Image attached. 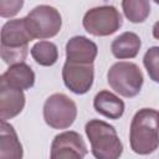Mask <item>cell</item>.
Here are the masks:
<instances>
[{
	"instance_id": "12",
	"label": "cell",
	"mask_w": 159,
	"mask_h": 159,
	"mask_svg": "<svg viewBox=\"0 0 159 159\" xmlns=\"http://www.w3.org/2000/svg\"><path fill=\"white\" fill-rule=\"evenodd\" d=\"M0 82L12 88H16V89L26 91V89L32 88L35 84V72L25 62L16 63V65L10 66L1 75Z\"/></svg>"
},
{
	"instance_id": "20",
	"label": "cell",
	"mask_w": 159,
	"mask_h": 159,
	"mask_svg": "<svg viewBox=\"0 0 159 159\" xmlns=\"http://www.w3.org/2000/svg\"><path fill=\"white\" fill-rule=\"evenodd\" d=\"M22 5H24L22 0H11V1L2 0V1H0V16L1 17L15 16L20 11Z\"/></svg>"
},
{
	"instance_id": "16",
	"label": "cell",
	"mask_w": 159,
	"mask_h": 159,
	"mask_svg": "<svg viewBox=\"0 0 159 159\" xmlns=\"http://www.w3.org/2000/svg\"><path fill=\"white\" fill-rule=\"evenodd\" d=\"M30 53L35 62L40 66H52L58 60V50L57 46L51 41H39L36 42L31 50Z\"/></svg>"
},
{
	"instance_id": "21",
	"label": "cell",
	"mask_w": 159,
	"mask_h": 159,
	"mask_svg": "<svg viewBox=\"0 0 159 159\" xmlns=\"http://www.w3.org/2000/svg\"><path fill=\"white\" fill-rule=\"evenodd\" d=\"M153 36L157 40H159V21H157L154 24V26H153Z\"/></svg>"
},
{
	"instance_id": "5",
	"label": "cell",
	"mask_w": 159,
	"mask_h": 159,
	"mask_svg": "<svg viewBox=\"0 0 159 159\" xmlns=\"http://www.w3.org/2000/svg\"><path fill=\"white\" fill-rule=\"evenodd\" d=\"M26 17L31 36L43 40L56 36L62 26V17L58 10L50 5H39L34 7Z\"/></svg>"
},
{
	"instance_id": "3",
	"label": "cell",
	"mask_w": 159,
	"mask_h": 159,
	"mask_svg": "<svg viewBox=\"0 0 159 159\" xmlns=\"http://www.w3.org/2000/svg\"><path fill=\"white\" fill-rule=\"evenodd\" d=\"M107 81L112 89L125 98L135 97L143 86L144 78L140 68L127 61H119L111 66L107 72Z\"/></svg>"
},
{
	"instance_id": "11",
	"label": "cell",
	"mask_w": 159,
	"mask_h": 159,
	"mask_svg": "<svg viewBox=\"0 0 159 159\" xmlns=\"http://www.w3.org/2000/svg\"><path fill=\"white\" fill-rule=\"evenodd\" d=\"M25 107L24 91L12 88L0 82V118L7 120L22 112Z\"/></svg>"
},
{
	"instance_id": "7",
	"label": "cell",
	"mask_w": 159,
	"mask_h": 159,
	"mask_svg": "<svg viewBox=\"0 0 159 159\" xmlns=\"http://www.w3.org/2000/svg\"><path fill=\"white\" fill-rule=\"evenodd\" d=\"M86 154L87 147L82 137L77 132L66 130L53 138L50 159H83Z\"/></svg>"
},
{
	"instance_id": "9",
	"label": "cell",
	"mask_w": 159,
	"mask_h": 159,
	"mask_svg": "<svg viewBox=\"0 0 159 159\" xmlns=\"http://www.w3.org/2000/svg\"><path fill=\"white\" fill-rule=\"evenodd\" d=\"M34 37L27 27L26 17L9 20L1 29V48H22L29 47Z\"/></svg>"
},
{
	"instance_id": "18",
	"label": "cell",
	"mask_w": 159,
	"mask_h": 159,
	"mask_svg": "<svg viewBox=\"0 0 159 159\" xmlns=\"http://www.w3.org/2000/svg\"><path fill=\"white\" fill-rule=\"evenodd\" d=\"M143 63L150 80L159 83V46H153L147 50Z\"/></svg>"
},
{
	"instance_id": "6",
	"label": "cell",
	"mask_w": 159,
	"mask_h": 159,
	"mask_svg": "<svg viewBox=\"0 0 159 159\" xmlns=\"http://www.w3.org/2000/svg\"><path fill=\"white\" fill-rule=\"evenodd\" d=\"M77 117L76 103L63 93L51 94L43 104V119L53 129L70 128Z\"/></svg>"
},
{
	"instance_id": "1",
	"label": "cell",
	"mask_w": 159,
	"mask_h": 159,
	"mask_svg": "<svg viewBox=\"0 0 159 159\" xmlns=\"http://www.w3.org/2000/svg\"><path fill=\"white\" fill-rule=\"evenodd\" d=\"M129 143L134 153L148 155L159 147V112L153 108L139 109L129 128Z\"/></svg>"
},
{
	"instance_id": "13",
	"label": "cell",
	"mask_w": 159,
	"mask_h": 159,
	"mask_svg": "<svg viewBox=\"0 0 159 159\" xmlns=\"http://www.w3.org/2000/svg\"><path fill=\"white\" fill-rule=\"evenodd\" d=\"M93 108L101 116L109 119H119L124 113V102L114 93L103 89L99 91L93 99Z\"/></svg>"
},
{
	"instance_id": "14",
	"label": "cell",
	"mask_w": 159,
	"mask_h": 159,
	"mask_svg": "<svg viewBox=\"0 0 159 159\" xmlns=\"http://www.w3.org/2000/svg\"><path fill=\"white\" fill-rule=\"evenodd\" d=\"M22 144L14 127L1 120L0 124V159H22Z\"/></svg>"
},
{
	"instance_id": "19",
	"label": "cell",
	"mask_w": 159,
	"mask_h": 159,
	"mask_svg": "<svg viewBox=\"0 0 159 159\" xmlns=\"http://www.w3.org/2000/svg\"><path fill=\"white\" fill-rule=\"evenodd\" d=\"M29 53V47L22 48H1L0 47V55L5 63L12 66L16 63H22Z\"/></svg>"
},
{
	"instance_id": "8",
	"label": "cell",
	"mask_w": 159,
	"mask_h": 159,
	"mask_svg": "<svg viewBox=\"0 0 159 159\" xmlns=\"http://www.w3.org/2000/svg\"><path fill=\"white\" fill-rule=\"evenodd\" d=\"M62 80L65 86L76 94L87 93L94 80V67L92 65L73 63L66 61L62 67Z\"/></svg>"
},
{
	"instance_id": "2",
	"label": "cell",
	"mask_w": 159,
	"mask_h": 159,
	"mask_svg": "<svg viewBox=\"0 0 159 159\" xmlns=\"http://www.w3.org/2000/svg\"><path fill=\"white\" fill-rule=\"evenodd\" d=\"M84 132L91 143V152L96 159L120 158L123 144L113 125L101 119H91L86 123Z\"/></svg>"
},
{
	"instance_id": "4",
	"label": "cell",
	"mask_w": 159,
	"mask_h": 159,
	"mask_svg": "<svg viewBox=\"0 0 159 159\" xmlns=\"http://www.w3.org/2000/svg\"><path fill=\"white\" fill-rule=\"evenodd\" d=\"M82 24L84 30L93 36H109L120 29L123 17L113 5H102L89 9Z\"/></svg>"
},
{
	"instance_id": "10",
	"label": "cell",
	"mask_w": 159,
	"mask_h": 159,
	"mask_svg": "<svg viewBox=\"0 0 159 159\" xmlns=\"http://www.w3.org/2000/svg\"><path fill=\"white\" fill-rule=\"evenodd\" d=\"M97 45L84 36H73L66 43V61L92 65L97 57Z\"/></svg>"
},
{
	"instance_id": "15",
	"label": "cell",
	"mask_w": 159,
	"mask_h": 159,
	"mask_svg": "<svg viewBox=\"0 0 159 159\" xmlns=\"http://www.w3.org/2000/svg\"><path fill=\"white\" fill-rule=\"evenodd\" d=\"M142 46L140 37L130 31H125L116 37L111 45L112 55L116 58L125 60V58H134Z\"/></svg>"
},
{
	"instance_id": "17",
	"label": "cell",
	"mask_w": 159,
	"mask_h": 159,
	"mask_svg": "<svg viewBox=\"0 0 159 159\" xmlns=\"http://www.w3.org/2000/svg\"><path fill=\"white\" fill-rule=\"evenodd\" d=\"M122 7L125 17L133 24L145 21L150 14V4L147 0H124Z\"/></svg>"
}]
</instances>
